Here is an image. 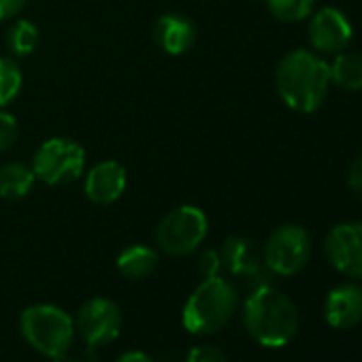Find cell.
Instances as JSON below:
<instances>
[{
    "mask_svg": "<svg viewBox=\"0 0 362 362\" xmlns=\"http://www.w3.org/2000/svg\"><path fill=\"white\" fill-rule=\"evenodd\" d=\"M277 94L284 105L296 113H315L330 88L328 62L309 49H292L286 54L275 71Z\"/></svg>",
    "mask_w": 362,
    "mask_h": 362,
    "instance_id": "1",
    "label": "cell"
},
{
    "mask_svg": "<svg viewBox=\"0 0 362 362\" xmlns=\"http://www.w3.org/2000/svg\"><path fill=\"white\" fill-rule=\"evenodd\" d=\"M243 322L247 332L264 347L288 345L298 330V311L294 303L277 288L256 286L243 305Z\"/></svg>",
    "mask_w": 362,
    "mask_h": 362,
    "instance_id": "2",
    "label": "cell"
},
{
    "mask_svg": "<svg viewBox=\"0 0 362 362\" xmlns=\"http://www.w3.org/2000/svg\"><path fill=\"white\" fill-rule=\"evenodd\" d=\"M239 305L237 290L224 277H209L188 296L181 322L192 334H211L226 326Z\"/></svg>",
    "mask_w": 362,
    "mask_h": 362,
    "instance_id": "3",
    "label": "cell"
},
{
    "mask_svg": "<svg viewBox=\"0 0 362 362\" xmlns=\"http://www.w3.org/2000/svg\"><path fill=\"white\" fill-rule=\"evenodd\" d=\"M20 330L37 351L54 358L69 351L75 337V322L62 307L30 305L20 315Z\"/></svg>",
    "mask_w": 362,
    "mask_h": 362,
    "instance_id": "4",
    "label": "cell"
},
{
    "mask_svg": "<svg viewBox=\"0 0 362 362\" xmlns=\"http://www.w3.org/2000/svg\"><path fill=\"white\" fill-rule=\"evenodd\" d=\"M207 233L209 220L203 209L194 205H179L160 220L156 228V243L168 256H188L201 247Z\"/></svg>",
    "mask_w": 362,
    "mask_h": 362,
    "instance_id": "5",
    "label": "cell"
},
{
    "mask_svg": "<svg viewBox=\"0 0 362 362\" xmlns=\"http://www.w3.org/2000/svg\"><path fill=\"white\" fill-rule=\"evenodd\" d=\"M37 179L47 186H66L86 170V149L69 136H52L39 145L33 158Z\"/></svg>",
    "mask_w": 362,
    "mask_h": 362,
    "instance_id": "6",
    "label": "cell"
},
{
    "mask_svg": "<svg viewBox=\"0 0 362 362\" xmlns=\"http://www.w3.org/2000/svg\"><path fill=\"white\" fill-rule=\"evenodd\" d=\"M262 258L271 273L292 277L311 258V237L298 224H281L271 233Z\"/></svg>",
    "mask_w": 362,
    "mask_h": 362,
    "instance_id": "7",
    "label": "cell"
},
{
    "mask_svg": "<svg viewBox=\"0 0 362 362\" xmlns=\"http://www.w3.org/2000/svg\"><path fill=\"white\" fill-rule=\"evenodd\" d=\"M307 37L315 54L334 56L351 43L354 26L341 9L322 7L309 16Z\"/></svg>",
    "mask_w": 362,
    "mask_h": 362,
    "instance_id": "8",
    "label": "cell"
},
{
    "mask_svg": "<svg viewBox=\"0 0 362 362\" xmlns=\"http://www.w3.org/2000/svg\"><path fill=\"white\" fill-rule=\"evenodd\" d=\"M324 254L334 271L362 279V222L337 224L324 239Z\"/></svg>",
    "mask_w": 362,
    "mask_h": 362,
    "instance_id": "9",
    "label": "cell"
},
{
    "mask_svg": "<svg viewBox=\"0 0 362 362\" xmlns=\"http://www.w3.org/2000/svg\"><path fill=\"white\" fill-rule=\"evenodd\" d=\"M77 330L90 347L107 345L122 330V309L109 298H90L77 313Z\"/></svg>",
    "mask_w": 362,
    "mask_h": 362,
    "instance_id": "10",
    "label": "cell"
},
{
    "mask_svg": "<svg viewBox=\"0 0 362 362\" xmlns=\"http://www.w3.org/2000/svg\"><path fill=\"white\" fill-rule=\"evenodd\" d=\"M128 186L126 168L117 160H103L86 173L83 192L94 205H111L122 199Z\"/></svg>",
    "mask_w": 362,
    "mask_h": 362,
    "instance_id": "11",
    "label": "cell"
},
{
    "mask_svg": "<svg viewBox=\"0 0 362 362\" xmlns=\"http://www.w3.org/2000/svg\"><path fill=\"white\" fill-rule=\"evenodd\" d=\"M153 41L164 54L181 56L194 47L197 26L190 18L181 13H164L158 18L153 26Z\"/></svg>",
    "mask_w": 362,
    "mask_h": 362,
    "instance_id": "12",
    "label": "cell"
},
{
    "mask_svg": "<svg viewBox=\"0 0 362 362\" xmlns=\"http://www.w3.org/2000/svg\"><path fill=\"white\" fill-rule=\"evenodd\" d=\"M324 317L332 328H351L362 320V286L343 284L328 292Z\"/></svg>",
    "mask_w": 362,
    "mask_h": 362,
    "instance_id": "13",
    "label": "cell"
},
{
    "mask_svg": "<svg viewBox=\"0 0 362 362\" xmlns=\"http://www.w3.org/2000/svg\"><path fill=\"white\" fill-rule=\"evenodd\" d=\"M220 256H222V267H226L233 275L258 279V281L262 279L267 264H264L262 254L254 245V241L245 237H228L224 241Z\"/></svg>",
    "mask_w": 362,
    "mask_h": 362,
    "instance_id": "14",
    "label": "cell"
},
{
    "mask_svg": "<svg viewBox=\"0 0 362 362\" xmlns=\"http://www.w3.org/2000/svg\"><path fill=\"white\" fill-rule=\"evenodd\" d=\"M330 83H334L343 92H360L362 90V54L358 52H339L334 60L328 62Z\"/></svg>",
    "mask_w": 362,
    "mask_h": 362,
    "instance_id": "15",
    "label": "cell"
},
{
    "mask_svg": "<svg viewBox=\"0 0 362 362\" xmlns=\"http://www.w3.org/2000/svg\"><path fill=\"white\" fill-rule=\"evenodd\" d=\"M37 181L33 166L24 162H7L0 166V197L18 201L30 194Z\"/></svg>",
    "mask_w": 362,
    "mask_h": 362,
    "instance_id": "16",
    "label": "cell"
},
{
    "mask_svg": "<svg viewBox=\"0 0 362 362\" xmlns=\"http://www.w3.org/2000/svg\"><path fill=\"white\" fill-rule=\"evenodd\" d=\"M158 267L156 250L147 245H130L117 256V271L126 279H145Z\"/></svg>",
    "mask_w": 362,
    "mask_h": 362,
    "instance_id": "17",
    "label": "cell"
},
{
    "mask_svg": "<svg viewBox=\"0 0 362 362\" xmlns=\"http://www.w3.org/2000/svg\"><path fill=\"white\" fill-rule=\"evenodd\" d=\"M39 28L37 24L28 22V20H18L9 33H7V49L16 56V58H26L30 54H35V49L39 47Z\"/></svg>",
    "mask_w": 362,
    "mask_h": 362,
    "instance_id": "18",
    "label": "cell"
},
{
    "mask_svg": "<svg viewBox=\"0 0 362 362\" xmlns=\"http://www.w3.org/2000/svg\"><path fill=\"white\" fill-rule=\"evenodd\" d=\"M24 86V75L20 64L13 58L0 56V109L11 105Z\"/></svg>",
    "mask_w": 362,
    "mask_h": 362,
    "instance_id": "19",
    "label": "cell"
},
{
    "mask_svg": "<svg viewBox=\"0 0 362 362\" xmlns=\"http://www.w3.org/2000/svg\"><path fill=\"white\" fill-rule=\"evenodd\" d=\"M267 9L279 22L296 24L313 13L315 0H267Z\"/></svg>",
    "mask_w": 362,
    "mask_h": 362,
    "instance_id": "20",
    "label": "cell"
},
{
    "mask_svg": "<svg viewBox=\"0 0 362 362\" xmlns=\"http://www.w3.org/2000/svg\"><path fill=\"white\" fill-rule=\"evenodd\" d=\"M20 136V124L13 113L0 109V151H7Z\"/></svg>",
    "mask_w": 362,
    "mask_h": 362,
    "instance_id": "21",
    "label": "cell"
},
{
    "mask_svg": "<svg viewBox=\"0 0 362 362\" xmlns=\"http://www.w3.org/2000/svg\"><path fill=\"white\" fill-rule=\"evenodd\" d=\"M186 362H230L228 356L214 345H199L194 349H190Z\"/></svg>",
    "mask_w": 362,
    "mask_h": 362,
    "instance_id": "22",
    "label": "cell"
},
{
    "mask_svg": "<svg viewBox=\"0 0 362 362\" xmlns=\"http://www.w3.org/2000/svg\"><path fill=\"white\" fill-rule=\"evenodd\" d=\"M220 269H222V256H220V252L207 250V252L201 254V258H199V271H201L203 279L218 277L220 275Z\"/></svg>",
    "mask_w": 362,
    "mask_h": 362,
    "instance_id": "23",
    "label": "cell"
},
{
    "mask_svg": "<svg viewBox=\"0 0 362 362\" xmlns=\"http://www.w3.org/2000/svg\"><path fill=\"white\" fill-rule=\"evenodd\" d=\"M347 184L354 192L362 194V151L351 160L347 168Z\"/></svg>",
    "mask_w": 362,
    "mask_h": 362,
    "instance_id": "24",
    "label": "cell"
},
{
    "mask_svg": "<svg viewBox=\"0 0 362 362\" xmlns=\"http://www.w3.org/2000/svg\"><path fill=\"white\" fill-rule=\"evenodd\" d=\"M28 0H0V22L13 20L26 7Z\"/></svg>",
    "mask_w": 362,
    "mask_h": 362,
    "instance_id": "25",
    "label": "cell"
},
{
    "mask_svg": "<svg viewBox=\"0 0 362 362\" xmlns=\"http://www.w3.org/2000/svg\"><path fill=\"white\" fill-rule=\"evenodd\" d=\"M115 362H153V358H151V356H147L145 351H136V349H132V351L122 354Z\"/></svg>",
    "mask_w": 362,
    "mask_h": 362,
    "instance_id": "26",
    "label": "cell"
},
{
    "mask_svg": "<svg viewBox=\"0 0 362 362\" xmlns=\"http://www.w3.org/2000/svg\"><path fill=\"white\" fill-rule=\"evenodd\" d=\"M54 362H79L75 356H69L66 351L64 354H60V356H54Z\"/></svg>",
    "mask_w": 362,
    "mask_h": 362,
    "instance_id": "27",
    "label": "cell"
}]
</instances>
